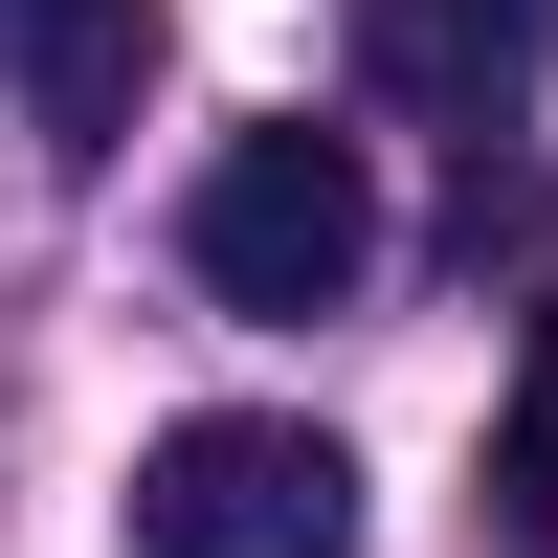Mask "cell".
<instances>
[{
	"mask_svg": "<svg viewBox=\"0 0 558 558\" xmlns=\"http://www.w3.org/2000/svg\"><path fill=\"white\" fill-rule=\"evenodd\" d=\"M0 68H23V112H45V157H112V112H134V68H157V0H0Z\"/></svg>",
	"mask_w": 558,
	"mask_h": 558,
	"instance_id": "4",
	"label": "cell"
},
{
	"mask_svg": "<svg viewBox=\"0 0 558 558\" xmlns=\"http://www.w3.org/2000/svg\"><path fill=\"white\" fill-rule=\"evenodd\" d=\"M492 514L558 536V291H536V357H514V402H492Z\"/></svg>",
	"mask_w": 558,
	"mask_h": 558,
	"instance_id": "5",
	"label": "cell"
},
{
	"mask_svg": "<svg viewBox=\"0 0 558 558\" xmlns=\"http://www.w3.org/2000/svg\"><path fill=\"white\" fill-rule=\"evenodd\" d=\"M134 558H357V447L268 425V402H202V425L134 447Z\"/></svg>",
	"mask_w": 558,
	"mask_h": 558,
	"instance_id": "2",
	"label": "cell"
},
{
	"mask_svg": "<svg viewBox=\"0 0 558 558\" xmlns=\"http://www.w3.org/2000/svg\"><path fill=\"white\" fill-rule=\"evenodd\" d=\"M179 246H202L223 313H357V268H380V179H357V134L268 112V134H223V157H202Z\"/></svg>",
	"mask_w": 558,
	"mask_h": 558,
	"instance_id": "1",
	"label": "cell"
},
{
	"mask_svg": "<svg viewBox=\"0 0 558 558\" xmlns=\"http://www.w3.org/2000/svg\"><path fill=\"white\" fill-rule=\"evenodd\" d=\"M536 45H558V0H357V68L402 112H470V134L536 89Z\"/></svg>",
	"mask_w": 558,
	"mask_h": 558,
	"instance_id": "3",
	"label": "cell"
}]
</instances>
